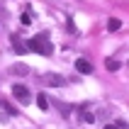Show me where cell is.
<instances>
[{"instance_id": "30bf717a", "label": "cell", "mask_w": 129, "mask_h": 129, "mask_svg": "<svg viewBox=\"0 0 129 129\" xmlns=\"http://www.w3.org/2000/svg\"><path fill=\"white\" fill-rule=\"evenodd\" d=\"M49 83H54V85H63V78H58V76H51Z\"/></svg>"}, {"instance_id": "8992f818", "label": "cell", "mask_w": 129, "mask_h": 129, "mask_svg": "<svg viewBox=\"0 0 129 129\" xmlns=\"http://www.w3.org/2000/svg\"><path fill=\"white\" fill-rule=\"evenodd\" d=\"M10 71H12L15 76H27V73H29V68H27V66H24V63H20V66H12Z\"/></svg>"}, {"instance_id": "52a82bcc", "label": "cell", "mask_w": 129, "mask_h": 129, "mask_svg": "<svg viewBox=\"0 0 129 129\" xmlns=\"http://www.w3.org/2000/svg\"><path fill=\"white\" fill-rule=\"evenodd\" d=\"M119 27H122V22L117 20V17H112V20H107V29H110V32H117Z\"/></svg>"}, {"instance_id": "3957f363", "label": "cell", "mask_w": 129, "mask_h": 129, "mask_svg": "<svg viewBox=\"0 0 129 129\" xmlns=\"http://www.w3.org/2000/svg\"><path fill=\"white\" fill-rule=\"evenodd\" d=\"M76 71L83 73V76H88V73H93V66H90L88 58H76Z\"/></svg>"}, {"instance_id": "ba28073f", "label": "cell", "mask_w": 129, "mask_h": 129, "mask_svg": "<svg viewBox=\"0 0 129 129\" xmlns=\"http://www.w3.org/2000/svg\"><path fill=\"white\" fill-rule=\"evenodd\" d=\"M37 105H39L42 110H49V100H46V95H42V93L37 95Z\"/></svg>"}, {"instance_id": "277c9868", "label": "cell", "mask_w": 129, "mask_h": 129, "mask_svg": "<svg viewBox=\"0 0 129 129\" xmlns=\"http://www.w3.org/2000/svg\"><path fill=\"white\" fill-rule=\"evenodd\" d=\"M105 68H107V71H119V61H117V58H107V61H105Z\"/></svg>"}, {"instance_id": "8fae6325", "label": "cell", "mask_w": 129, "mask_h": 129, "mask_svg": "<svg viewBox=\"0 0 129 129\" xmlns=\"http://www.w3.org/2000/svg\"><path fill=\"white\" fill-rule=\"evenodd\" d=\"M105 129H119V124H107Z\"/></svg>"}, {"instance_id": "5b68a950", "label": "cell", "mask_w": 129, "mask_h": 129, "mask_svg": "<svg viewBox=\"0 0 129 129\" xmlns=\"http://www.w3.org/2000/svg\"><path fill=\"white\" fill-rule=\"evenodd\" d=\"M12 46H15V51H17V54H27V46H24L17 37H12Z\"/></svg>"}, {"instance_id": "7a4b0ae2", "label": "cell", "mask_w": 129, "mask_h": 129, "mask_svg": "<svg viewBox=\"0 0 129 129\" xmlns=\"http://www.w3.org/2000/svg\"><path fill=\"white\" fill-rule=\"evenodd\" d=\"M12 95H15V100H20L22 105H29V100H32V95H29V90L24 85H12Z\"/></svg>"}, {"instance_id": "6da1fadb", "label": "cell", "mask_w": 129, "mask_h": 129, "mask_svg": "<svg viewBox=\"0 0 129 129\" xmlns=\"http://www.w3.org/2000/svg\"><path fill=\"white\" fill-rule=\"evenodd\" d=\"M27 49L29 51H37V54H42V56H49L51 51H54V46H51V42H49V34L44 32V34H37V37L29 39Z\"/></svg>"}, {"instance_id": "9c48e42d", "label": "cell", "mask_w": 129, "mask_h": 129, "mask_svg": "<svg viewBox=\"0 0 129 129\" xmlns=\"http://www.w3.org/2000/svg\"><path fill=\"white\" fill-rule=\"evenodd\" d=\"M80 117H83V122H90V124L95 122V115H93V112H83Z\"/></svg>"}]
</instances>
